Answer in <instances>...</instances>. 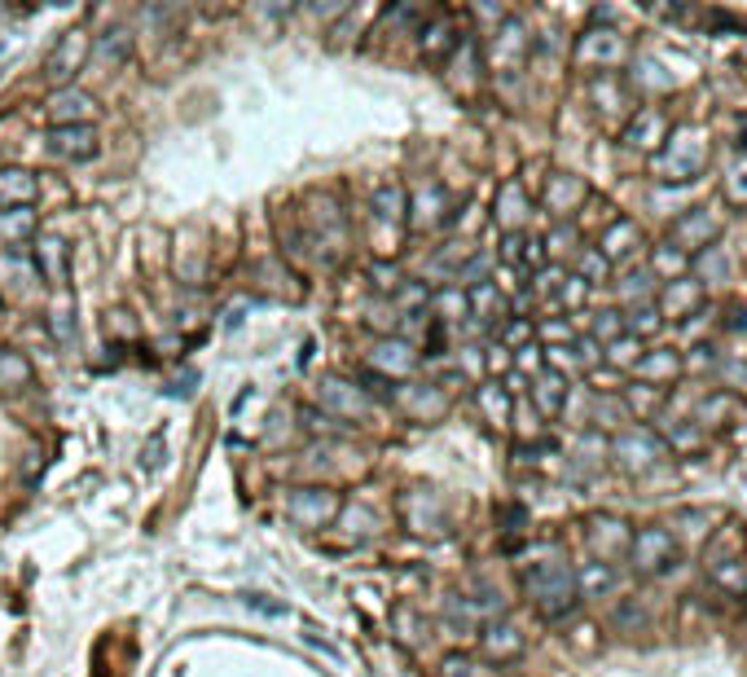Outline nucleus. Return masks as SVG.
I'll list each match as a JSON object with an SVG mask.
<instances>
[{"mask_svg":"<svg viewBox=\"0 0 747 677\" xmlns=\"http://www.w3.org/2000/svg\"><path fill=\"white\" fill-rule=\"evenodd\" d=\"M708 163V141L704 132H690V128H677L668 132L664 141V154L655 159V172H660V181H695L699 172H704Z\"/></svg>","mask_w":747,"mask_h":677,"instance_id":"nucleus-1","label":"nucleus"},{"mask_svg":"<svg viewBox=\"0 0 747 677\" xmlns=\"http://www.w3.org/2000/svg\"><path fill=\"white\" fill-rule=\"evenodd\" d=\"M528 590L541 603L545 616H563V612H572V603H576V576H572V568H563V563H541V568L528 572Z\"/></svg>","mask_w":747,"mask_h":677,"instance_id":"nucleus-2","label":"nucleus"},{"mask_svg":"<svg viewBox=\"0 0 747 677\" xmlns=\"http://www.w3.org/2000/svg\"><path fill=\"white\" fill-rule=\"evenodd\" d=\"M673 559H677V541H673V532H668V528H642L638 537L629 541V563L642 576L668 572V568H673Z\"/></svg>","mask_w":747,"mask_h":677,"instance_id":"nucleus-3","label":"nucleus"},{"mask_svg":"<svg viewBox=\"0 0 747 677\" xmlns=\"http://www.w3.org/2000/svg\"><path fill=\"white\" fill-rule=\"evenodd\" d=\"M717 233H721V216L712 207H699V212H690L673 225V247L686 255H699L704 247H717Z\"/></svg>","mask_w":747,"mask_h":677,"instance_id":"nucleus-4","label":"nucleus"},{"mask_svg":"<svg viewBox=\"0 0 747 677\" xmlns=\"http://www.w3.org/2000/svg\"><path fill=\"white\" fill-rule=\"evenodd\" d=\"M624 53H629V44H624L620 31H585L581 44H576V58H581L585 66H620Z\"/></svg>","mask_w":747,"mask_h":677,"instance_id":"nucleus-5","label":"nucleus"},{"mask_svg":"<svg viewBox=\"0 0 747 677\" xmlns=\"http://www.w3.org/2000/svg\"><path fill=\"white\" fill-rule=\"evenodd\" d=\"M611 453H616V462L624 466V471H646V466L660 462L664 445L651 436V431H629V436H616Z\"/></svg>","mask_w":747,"mask_h":677,"instance_id":"nucleus-6","label":"nucleus"},{"mask_svg":"<svg viewBox=\"0 0 747 677\" xmlns=\"http://www.w3.org/2000/svg\"><path fill=\"white\" fill-rule=\"evenodd\" d=\"M699 299H704V286L686 273V277H677V282L664 286L660 308H655V313L668 317V321H682V317H690V308H699Z\"/></svg>","mask_w":747,"mask_h":677,"instance_id":"nucleus-7","label":"nucleus"},{"mask_svg":"<svg viewBox=\"0 0 747 677\" xmlns=\"http://www.w3.org/2000/svg\"><path fill=\"white\" fill-rule=\"evenodd\" d=\"M624 141H629V146H660V141H668V119L660 110L642 106L638 115L629 119V128H624Z\"/></svg>","mask_w":747,"mask_h":677,"instance_id":"nucleus-8","label":"nucleus"},{"mask_svg":"<svg viewBox=\"0 0 747 677\" xmlns=\"http://www.w3.org/2000/svg\"><path fill=\"white\" fill-rule=\"evenodd\" d=\"M589 546H594L602 559H611V554L629 550V532L616 519H594V528H589Z\"/></svg>","mask_w":747,"mask_h":677,"instance_id":"nucleus-9","label":"nucleus"},{"mask_svg":"<svg viewBox=\"0 0 747 677\" xmlns=\"http://www.w3.org/2000/svg\"><path fill=\"white\" fill-rule=\"evenodd\" d=\"M638 242H642L638 225H633V220H620V225H611V229H607V238H602L598 255L611 264V260H616V255H629L633 247H638Z\"/></svg>","mask_w":747,"mask_h":677,"instance_id":"nucleus-10","label":"nucleus"},{"mask_svg":"<svg viewBox=\"0 0 747 677\" xmlns=\"http://www.w3.org/2000/svg\"><path fill=\"white\" fill-rule=\"evenodd\" d=\"M726 251L721 247H704L699 255H690V273H695V282L704 286V282H721V277H726Z\"/></svg>","mask_w":747,"mask_h":677,"instance_id":"nucleus-11","label":"nucleus"},{"mask_svg":"<svg viewBox=\"0 0 747 677\" xmlns=\"http://www.w3.org/2000/svg\"><path fill=\"white\" fill-rule=\"evenodd\" d=\"M620 299H624V304H633V308H646L655 299V273H646V269L629 273L620 282Z\"/></svg>","mask_w":747,"mask_h":677,"instance_id":"nucleus-12","label":"nucleus"},{"mask_svg":"<svg viewBox=\"0 0 747 677\" xmlns=\"http://www.w3.org/2000/svg\"><path fill=\"white\" fill-rule=\"evenodd\" d=\"M651 273H655V282H660V277H664V282H677L682 273H690V255L677 251L673 242H668V247L655 251V269Z\"/></svg>","mask_w":747,"mask_h":677,"instance_id":"nucleus-13","label":"nucleus"},{"mask_svg":"<svg viewBox=\"0 0 747 677\" xmlns=\"http://www.w3.org/2000/svg\"><path fill=\"white\" fill-rule=\"evenodd\" d=\"M633 370L646 374V379H673V374H682V357L677 352H651V357L633 361Z\"/></svg>","mask_w":747,"mask_h":677,"instance_id":"nucleus-14","label":"nucleus"},{"mask_svg":"<svg viewBox=\"0 0 747 677\" xmlns=\"http://www.w3.org/2000/svg\"><path fill=\"white\" fill-rule=\"evenodd\" d=\"M567 401V387H563V374H554V370H545L541 374V383H537V405H541V414H559Z\"/></svg>","mask_w":747,"mask_h":677,"instance_id":"nucleus-15","label":"nucleus"},{"mask_svg":"<svg viewBox=\"0 0 747 677\" xmlns=\"http://www.w3.org/2000/svg\"><path fill=\"white\" fill-rule=\"evenodd\" d=\"M611 585H616V572H611L607 563H585L581 576H576V590H581L585 598H594V594H602V590H611Z\"/></svg>","mask_w":747,"mask_h":677,"instance_id":"nucleus-16","label":"nucleus"},{"mask_svg":"<svg viewBox=\"0 0 747 677\" xmlns=\"http://www.w3.org/2000/svg\"><path fill=\"white\" fill-rule=\"evenodd\" d=\"M660 326H664V317L655 313V304H646V308H638V313H633V321H624V335L646 339L651 330H660Z\"/></svg>","mask_w":747,"mask_h":677,"instance_id":"nucleus-17","label":"nucleus"},{"mask_svg":"<svg viewBox=\"0 0 747 677\" xmlns=\"http://www.w3.org/2000/svg\"><path fill=\"white\" fill-rule=\"evenodd\" d=\"M726 198L730 203H747V154L734 159V168L726 176Z\"/></svg>","mask_w":747,"mask_h":677,"instance_id":"nucleus-18","label":"nucleus"},{"mask_svg":"<svg viewBox=\"0 0 747 677\" xmlns=\"http://www.w3.org/2000/svg\"><path fill=\"white\" fill-rule=\"evenodd\" d=\"M488 651H493V656H510V651H519V629H510V625L493 629V638H488Z\"/></svg>","mask_w":747,"mask_h":677,"instance_id":"nucleus-19","label":"nucleus"},{"mask_svg":"<svg viewBox=\"0 0 747 677\" xmlns=\"http://www.w3.org/2000/svg\"><path fill=\"white\" fill-rule=\"evenodd\" d=\"M602 277H607V260H602L598 251H585L581 255V282L589 286V282H602Z\"/></svg>","mask_w":747,"mask_h":677,"instance_id":"nucleus-20","label":"nucleus"},{"mask_svg":"<svg viewBox=\"0 0 747 677\" xmlns=\"http://www.w3.org/2000/svg\"><path fill=\"white\" fill-rule=\"evenodd\" d=\"M594 335H598V339H611V343H616V339L624 335V317H620V313H598V321H594Z\"/></svg>","mask_w":747,"mask_h":677,"instance_id":"nucleus-21","label":"nucleus"},{"mask_svg":"<svg viewBox=\"0 0 747 677\" xmlns=\"http://www.w3.org/2000/svg\"><path fill=\"white\" fill-rule=\"evenodd\" d=\"M686 365H690V370H699V365H712V357H708V348H695V357H690Z\"/></svg>","mask_w":747,"mask_h":677,"instance_id":"nucleus-22","label":"nucleus"}]
</instances>
